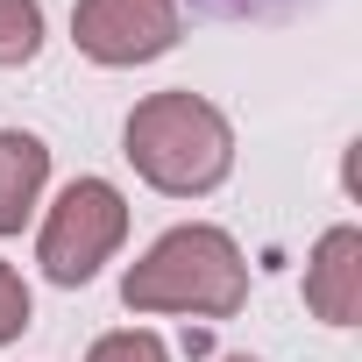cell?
<instances>
[{
  "label": "cell",
  "mask_w": 362,
  "mask_h": 362,
  "mask_svg": "<svg viewBox=\"0 0 362 362\" xmlns=\"http://www.w3.org/2000/svg\"><path fill=\"white\" fill-rule=\"evenodd\" d=\"M128 313H199V320H235L249 305V263L235 235L221 228H170L142 263L121 277Z\"/></svg>",
  "instance_id": "cell-2"
},
{
  "label": "cell",
  "mask_w": 362,
  "mask_h": 362,
  "mask_svg": "<svg viewBox=\"0 0 362 362\" xmlns=\"http://www.w3.org/2000/svg\"><path fill=\"white\" fill-rule=\"evenodd\" d=\"M305 305L327 327H355L362 320V235L355 228H327L313 263H305Z\"/></svg>",
  "instance_id": "cell-5"
},
{
  "label": "cell",
  "mask_w": 362,
  "mask_h": 362,
  "mask_svg": "<svg viewBox=\"0 0 362 362\" xmlns=\"http://www.w3.org/2000/svg\"><path fill=\"white\" fill-rule=\"evenodd\" d=\"M43 177H50V149L29 128H0V235H22V221L43 199Z\"/></svg>",
  "instance_id": "cell-6"
},
{
  "label": "cell",
  "mask_w": 362,
  "mask_h": 362,
  "mask_svg": "<svg viewBox=\"0 0 362 362\" xmlns=\"http://www.w3.org/2000/svg\"><path fill=\"white\" fill-rule=\"evenodd\" d=\"M71 36L93 64H149L177 43V0H78Z\"/></svg>",
  "instance_id": "cell-4"
},
{
  "label": "cell",
  "mask_w": 362,
  "mask_h": 362,
  "mask_svg": "<svg viewBox=\"0 0 362 362\" xmlns=\"http://www.w3.org/2000/svg\"><path fill=\"white\" fill-rule=\"evenodd\" d=\"M86 362H170V348L156 334H142V327H121V334H100Z\"/></svg>",
  "instance_id": "cell-8"
},
{
  "label": "cell",
  "mask_w": 362,
  "mask_h": 362,
  "mask_svg": "<svg viewBox=\"0 0 362 362\" xmlns=\"http://www.w3.org/2000/svg\"><path fill=\"white\" fill-rule=\"evenodd\" d=\"M121 149H128V163L149 177V185L170 192V199L214 192L221 177L235 170V128H228V114L214 100L185 93V86H177V93H149L128 114Z\"/></svg>",
  "instance_id": "cell-1"
},
{
  "label": "cell",
  "mask_w": 362,
  "mask_h": 362,
  "mask_svg": "<svg viewBox=\"0 0 362 362\" xmlns=\"http://www.w3.org/2000/svg\"><path fill=\"white\" fill-rule=\"evenodd\" d=\"M22 327H29V284L0 263V341H15Z\"/></svg>",
  "instance_id": "cell-9"
},
{
  "label": "cell",
  "mask_w": 362,
  "mask_h": 362,
  "mask_svg": "<svg viewBox=\"0 0 362 362\" xmlns=\"http://www.w3.org/2000/svg\"><path fill=\"white\" fill-rule=\"evenodd\" d=\"M128 235V199L107 185V177H71L57 192L50 221H43V242H36V263L50 284H86Z\"/></svg>",
  "instance_id": "cell-3"
},
{
  "label": "cell",
  "mask_w": 362,
  "mask_h": 362,
  "mask_svg": "<svg viewBox=\"0 0 362 362\" xmlns=\"http://www.w3.org/2000/svg\"><path fill=\"white\" fill-rule=\"evenodd\" d=\"M43 50V8L36 0H0V64H29Z\"/></svg>",
  "instance_id": "cell-7"
},
{
  "label": "cell",
  "mask_w": 362,
  "mask_h": 362,
  "mask_svg": "<svg viewBox=\"0 0 362 362\" xmlns=\"http://www.w3.org/2000/svg\"><path fill=\"white\" fill-rule=\"evenodd\" d=\"M221 362H256V355H221Z\"/></svg>",
  "instance_id": "cell-10"
}]
</instances>
